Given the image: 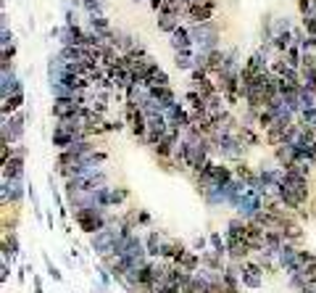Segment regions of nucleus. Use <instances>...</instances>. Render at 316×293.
<instances>
[{
  "label": "nucleus",
  "instance_id": "58836bf2",
  "mask_svg": "<svg viewBox=\"0 0 316 293\" xmlns=\"http://www.w3.org/2000/svg\"><path fill=\"white\" fill-rule=\"evenodd\" d=\"M298 95H300V106H303V109H313V106H316V95H313L311 90L300 87V92H298Z\"/></svg>",
  "mask_w": 316,
  "mask_h": 293
},
{
  "label": "nucleus",
  "instance_id": "5701e85b",
  "mask_svg": "<svg viewBox=\"0 0 316 293\" xmlns=\"http://www.w3.org/2000/svg\"><path fill=\"white\" fill-rule=\"evenodd\" d=\"M237 137H240V140L248 145V148H256V145H261V130L258 127H248V125H240L237 127V132H234Z\"/></svg>",
  "mask_w": 316,
  "mask_h": 293
},
{
  "label": "nucleus",
  "instance_id": "4c0bfd02",
  "mask_svg": "<svg viewBox=\"0 0 316 293\" xmlns=\"http://www.w3.org/2000/svg\"><path fill=\"white\" fill-rule=\"evenodd\" d=\"M287 277H290V288H293V290H303V288L308 285L306 272H295V275H287Z\"/></svg>",
  "mask_w": 316,
  "mask_h": 293
},
{
  "label": "nucleus",
  "instance_id": "a19ab883",
  "mask_svg": "<svg viewBox=\"0 0 316 293\" xmlns=\"http://www.w3.org/2000/svg\"><path fill=\"white\" fill-rule=\"evenodd\" d=\"M293 40H295V45H298V48H303V45H306V40H308L306 29L300 27V24H295V27H293Z\"/></svg>",
  "mask_w": 316,
  "mask_h": 293
},
{
  "label": "nucleus",
  "instance_id": "5fc2aeb1",
  "mask_svg": "<svg viewBox=\"0 0 316 293\" xmlns=\"http://www.w3.org/2000/svg\"><path fill=\"white\" fill-rule=\"evenodd\" d=\"M50 37H58L61 40V27H50Z\"/></svg>",
  "mask_w": 316,
  "mask_h": 293
},
{
  "label": "nucleus",
  "instance_id": "37998d69",
  "mask_svg": "<svg viewBox=\"0 0 316 293\" xmlns=\"http://www.w3.org/2000/svg\"><path fill=\"white\" fill-rule=\"evenodd\" d=\"M45 267H47V275H50L56 283H63V275H61V270H58V267H53V261L47 259V256H45Z\"/></svg>",
  "mask_w": 316,
  "mask_h": 293
},
{
  "label": "nucleus",
  "instance_id": "7c9ffc66",
  "mask_svg": "<svg viewBox=\"0 0 316 293\" xmlns=\"http://www.w3.org/2000/svg\"><path fill=\"white\" fill-rule=\"evenodd\" d=\"M208 249L216 251V254H221V256H227V235H221V233H216V230H211V233H208Z\"/></svg>",
  "mask_w": 316,
  "mask_h": 293
},
{
  "label": "nucleus",
  "instance_id": "864d4df0",
  "mask_svg": "<svg viewBox=\"0 0 316 293\" xmlns=\"http://www.w3.org/2000/svg\"><path fill=\"white\" fill-rule=\"evenodd\" d=\"M32 283H35V293H45L42 290V280H40V277L35 275V277H32Z\"/></svg>",
  "mask_w": 316,
  "mask_h": 293
},
{
  "label": "nucleus",
  "instance_id": "4be33fe9",
  "mask_svg": "<svg viewBox=\"0 0 316 293\" xmlns=\"http://www.w3.org/2000/svg\"><path fill=\"white\" fill-rule=\"evenodd\" d=\"M200 261H203L205 270H214V272H224L227 270V256H221V254H216L211 249L200 254Z\"/></svg>",
  "mask_w": 316,
  "mask_h": 293
},
{
  "label": "nucleus",
  "instance_id": "72a5a7b5",
  "mask_svg": "<svg viewBox=\"0 0 316 293\" xmlns=\"http://www.w3.org/2000/svg\"><path fill=\"white\" fill-rule=\"evenodd\" d=\"M126 198H129V190H126L124 185H116V188L111 185V209H119Z\"/></svg>",
  "mask_w": 316,
  "mask_h": 293
},
{
  "label": "nucleus",
  "instance_id": "9d476101",
  "mask_svg": "<svg viewBox=\"0 0 316 293\" xmlns=\"http://www.w3.org/2000/svg\"><path fill=\"white\" fill-rule=\"evenodd\" d=\"M216 8L219 3H193L185 8V24H205V21H214L216 16Z\"/></svg>",
  "mask_w": 316,
  "mask_h": 293
},
{
  "label": "nucleus",
  "instance_id": "4468645a",
  "mask_svg": "<svg viewBox=\"0 0 316 293\" xmlns=\"http://www.w3.org/2000/svg\"><path fill=\"white\" fill-rule=\"evenodd\" d=\"M208 175H211L214 185H229L234 180V169L227 161H211L208 164Z\"/></svg>",
  "mask_w": 316,
  "mask_h": 293
},
{
  "label": "nucleus",
  "instance_id": "bb28decb",
  "mask_svg": "<svg viewBox=\"0 0 316 293\" xmlns=\"http://www.w3.org/2000/svg\"><path fill=\"white\" fill-rule=\"evenodd\" d=\"M205 71H208V77H219L224 71V48H216L208 53V66H205Z\"/></svg>",
  "mask_w": 316,
  "mask_h": 293
},
{
  "label": "nucleus",
  "instance_id": "f03ea898",
  "mask_svg": "<svg viewBox=\"0 0 316 293\" xmlns=\"http://www.w3.org/2000/svg\"><path fill=\"white\" fill-rule=\"evenodd\" d=\"M190 37H193V45L195 51H203V53H211L216 48H221V27L219 21H205V24H190Z\"/></svg>",
  "mask_w": 316,
  "mask_h": 293
},
{
  "label": "nucleus",
  "instance_id": "dca6fc26",
  "mask_svg": "<svg viewBox=\"0 0 316 293\" xmlns=\"http://www.w3.org/2000/svg\"><path fill=\"white\" fill-rule=\"evenodd\" d=\"M0 95L3 98H11V95H19V92H24V82L19 80V74L16 71H8V74H0Z\"/></svg>",
  "mask_w": 316,
  "mask_h": 293
},
{
  "label": "nucleus",
  "instance_id": "603ef678",
  "mask_svg": "<svg viewBox=\"0 0 316 293\" xmlns=\"http://www.w3.org/2000/svg\"><path fill=\"white\" fill-rule=\"evenodd\" d=\"M148 6H150V11H153V13H161L164 0H148Z\"/></svg>",
  "mask_w": 316,
  "mask_h": 293
},
{
  "label": "nucleus",
  "instance_id": "6ab92c4d",
  "mask_svg": "<svg viewBox=\"0 0 316 293\" xmlns=\"http://www.w3.org/2000/svg\"><path fill=\"white\" fill-rule=\"evenodd\" d=\"M150 95H153V101L164 109V114L171 109L174 103L179 101V98H177V92H174V87H150Z\"/></svg>",
  "mask_w": 316,
  "mask_h": 293
},
{
  "label": "nucleus",
  "instance_id": "09e8293b",
  "mask_svg": "<svg viewBox=\"0 0 316 293\" xmlns=\"http://www.w3.org/2000/svg\"><path fill=\"white\" fill-rule=\"evenodd\" d=\"M137 222H140V227H148V225H150V214L142 211V209H137Z\"/></svg>",
  "mask_w": 316,
  "mask_h": 293
},
{
  "label": "nucleus",
  "instance_id": "f8f14e48",
  "mask_svg": "<svg viewBox=\"0 0 316 293\" xmlns=\"http://www.w3.org/2000/svg\"><path fill=\"white\" fill-rule=\"evenodd\" d=\"M66 58H63L61 53H50L47 56V87L50 85H58L63 77H66Z\"/></svg>",
  "mask_w": 316,
  "mask_h": 293
},
{
  "label": "nucleus",
  "instance_id": "f704fd0d",
  "mask_svg": "<svg viewBox=\"0 0 316 293\" xmlns=\"http://www.w3.org/2000/svg\"><path fill=\"white\" fill-rule=\"evenodd\" d=\"M82 11H85V16H90V13L106 16V3L103 0H82Z\"/></svg>",
  "mask_w": 316,
  "mask_h": 293
},
{
  "label": "nucleus",
  "instance_id": "1a4fd4ad",
  "mask_svg": "<svg viewBox=\"0 0 316 293\" xmlns=\"http://www.w3.org/2000/svg\"><path fill=\"white\" fill-rule=\"evenodd\" d=\"M277 264L282 272H287V275H295V272H303V267H300V249L293 243H284L279 254H277Z\"/></svg>",
  "mask_w": 316,
  "mask_h": 293
},
{
  "label": "nucleus",
  "instance_id": "f257e3e1",
  "mask_svg": "<svg viewBox=\"0 0 316 293\" xmlns=\"http://www.w3.org/2000/svg\"><path fill=\"white\" fill-rule=\"evenodd\" d=\"M211 153H214V159L219 161H245V153H248V145L237 137L234 132L232 135H219V132H211Z\"/></svg>",
  "mask_w": 316,
  "mask_h": 293
},
{
  "label": "nucleus",
  "instance_id": "c85d7f7f",
  "mask_svg": "<svg viewBox=\"0 0 316 293\" xmlns=\"http://www.w3.org/2000/svg\"><path fill=\"white\" fill-rule=\"evenodd\" d=\"M284 137H287V130H282V127H269L266 132H264V140H266V145H272V148H279V145H284Z\"/></svg>",
  "mask_w": 316,
  "mask_h": 293
},
{
  "label": "nucleus",
  "instance_id": "c9c22d12",
  "mask_svg": "<svg viewBox=\"0 0 316 293\" xmlns=\"http://www.w3.org/2000/svg\"><path fill=\"white\" fill-rule=\"evenodd\" d=\"M293 19L287 16V13H277L274 16V35H282V32H293Z\"/></svg>",
  "mask_w": 316,
  "mask_h": 293
},
{
  "label": "nucleus",
  "instance_id": "8fccbe9b",
  "mask_svg": "<svg viewBox=\"0 0 316 293\" xmlns=\"http://www.w3.org/2000/svg\"><path fill=\"white\" fill-rule=\"evenodd\" d=\"M13 156H16V159H27V145H24V143L13 145Z\"/></svg>",
  "mask_w": 316,
  "mask_h": 293
},
{
  "label": "nucleus",
  "instance_id": "2eb2a0df",
  "mask_svg": "<svg viewBox=\"0 0 316 293\" xmlns=\"http://www.w3.org/2000/svg\"><path fill=\"white\" fill-rule=\"evenodd\" d=\"M182 24H185V16H179V13H158V19H155L158 32H164L166 37L177 32Z\"/></svg>",
  "mask_w": 316,
  "mask_h": 293
},
{
  "label": "nucleus",
  "instance_id": "de8ad7c7",
  "mask_svg": "<svg viewBox=\"0 0 316 293\" xmlns=\"http://www.w3.org/2000/svg\"><path fill=\"white\" fill-rule=\"evenodd\" d=\"M98 280H103L106 285H111V280H114V275H111L106 267H98Z\"/></svg>",
  "mask_w": 316,
  "mask_h": 293
},
{
  "label": "nucleus",
  "instance_id": "aec40b11",
  "mask_svg": "<svg viewBox=\"0 0 316 293\" xmlns=\"http://www.w3.org/2000/svg\"><path fill=\"white\" fill-rule=\"evenodd\" d=\"M164 233L161 230H150L145 235V249H148V259H161V249H164Z\"/></svg>",
  "mask_w": 316,
  "mask_h": 293
},
{
  "label": "nucleus",
  "instance_id": "412c9836",
  "mask_svg": "<svg viewBox=\"0 0 316 293\" xmlns=\"http://www.w3.org/2000/svg\"><path fill=\"white\" fill-rule=\"evenodd\" d=\"M182 272H190V275H195L200 267H203V261H200V254L198 251H185L177 261H174Z\"/></svg>",
  "mask_w": 316,
  "mask_h": 293
},
{
  "label": "nucleus",
  "instance_id": "7ed1b4c3",
  "mask_svg": "<svg viewBox=\"0 0 316 293\" xmlns=\"http://www.w3.org/2000/svg\"><path fill=\"white\" fill-rule=\"evenodd\" d=\"M74 222L79 225V230L87 235H95L98 230L108 227V219H111V211L108 209H100V206H90V209H79L71 214Z\"/></svg>",
  "mask_w": 316,
  "mask_h": 293
},
{
  "label": "nucleus",
  "instance_id": "b1692460",
  "mask_svg": "<svg viewBox=\"0 0 316 293\" xmlns=\"http://www.w3.org/2000/svg\"><path fill=\"white\" fill-rule=\"evenodd\" d=\"M24 109V92H19V95H11V98H3V103H0V114H3V119L19 114Z\"/></svg>",
  "mask_w": 316,
  "mask_h": 293
},
{
  "label": "nucleus",
  "instance_id": "f3484780",
  "mask_svg": "<svg viewBox=\"0 0 316 293\" xmlns=\"http://www.w3.org/2000/svg\"><path fill=\"white\" fill-rule=\"evenodd\" d=\"M298 159H300V153H298V148L290 145V143H284V145L274 148V161H277V166H282V169L293 166Z\"/></svg>",
  "mask_w": 316,
  "mask_h": 293
},
{
  "label": "nucleus",
  "instance_id": "79ce46f5",
  "mask_svg": "<svg viewBox=\"0 0 316 293\" xmlns=\"http://www.w3.org/2000/svg\"><path fill=\"white\" fill-rule=\"evenodd\" d=\"M11 45H16V37L11 29H0V48H11Z\"/></svg>",
  "mask_w": 316,
  "mask_h": 293
},
{
  "label": "nucleus",
  "instance_id": "4d7b16f0",
  "mask_svg": "<svg viewBox=\"0 0 316 293\" xmlns=\"http://www.w3.org/2000/svg\"><path fill=\"white\" fill-rule=\"evenodd\" d=\"M187 3L193 6V3H219V0H187Z\"/></svg>",
  "mask_w": 316,
  "mask_h": 293
},
{
  "label": "nucleus",
  "instance_id": "a211bd4d",
  "mask_svg": "<svg viewBox=\"0 0 316 293\" xmlns=\"http://www.w3.org/2000/svg\"><path fill=\"white\" fill-rule=\"evenodd\" d=\"M200 198L205 201V206L208 209H216V206H224L227 204V185H214V188L203 190Z\"/></svg>",
  "mask_w": 316,
  "mask_h": 293
},
{
  "label": "nucleus",
  "instance_id": "a18cd8bd",
  "mask_svg": "<svg viewBox=\"0 0 316 293\" xmlns=\"http://www.w3.org/2000/svg\"><path fill=\"white\" fill-rule=\"evenodd\" d=\"M208 66V53H203V51H195V69H203Z\"/></svg>",
  "mask_w": 316,
  "mask_h": 293
},
{
  "label": "nucleus",
  "instance_id": "ea45409f",
  "mask_svg": "<svg viewBox=\"0 0 316 293\" xmlns=\"http://www.w3.org/2000/svg\"><path fill=\"white\" fill-rule=\"evenodd\" d=\"M300 27L306 29L308 37H316V16H300Z\"/></svg>",
  "mask_w": 316,
  "mask_h": 293
},
{
  "label": "nucleus",
  "instance_id": "3c124183",
  "mask_svg": "<svg viewBox=\"0 0 316 293\" xmlns=\"http://www.w3.org/2000/svg\"><path fill=\"white\" fill-rule=\"evenodd\" d=\"M106 290H108V285L103 280H92V293H106Z\"/></svg>",
  "mask_w": 316,
  "mask_h": 293
},
{
  "label": "nucleus",
  "instance_id": "e433bc0d",
  "mask_svg": "<svg viewBox=\"0 0 316 293\" xmlns=\"http://www.w3.org/2000/svg\"><path fill=\"white\" fill-rule=\"evenodd\" d=\"M282 58L287 61V64H290L293 69H300V66H303V51H300L298 45H293V48H290L287 53H284Z\"/></svg>",
  "mask_w": 316,
  "mask_h": 293
},
{
  "label": "nucleus",
  "instance_id": "9b49d317",
  "mask_svg": "<svg viewBox=\"0 0 316 293\" xmlns=\"http://www.w3.org/2000/svg\"><path fill=\"white\" fill-rule=\"evenodd\" d=\"M240 283L243 288H250V290H258L264 285V270L258 267L256 259H248L245 264H240Z\"/></svg>",
  "mask_w": 316,
  "mask_h": 293
},
{
  "label": "nucleus",
  "instance_id": "ddd939ff",
  "mask_svg": "<svg viewBox=\"0 0 316 293\" xmlns=\"http://www.w3.org/2000/svg\"><path fill=\"white\" fill-rule=\"evenodd\" d=\"M169 48L174 53H179V51H195L193 37H190V24H182L174 35H169Z\"/></svg>",
  "mask_w": 316,
  "mask_h": 293
},
{
  "label": "nucleus",
  "instance_id": "39448f33",
  "mask_svg": "<svg viewBox=\"0 0 316 293\" xmlns=\"http://www.w3.org/2000/svg\"><path fill=\"white\" fill-rule=\"evenodd\" d=\"M119 230H114V227H103V230H98L95 235H90V249H92V254L98 256V259H106V256H111L114 254V246H116V240H119Z\"/></svg>",
  "mask_w": 316,
  "mask_h": 293
},
{
  "label": "nucleus",
  "instance_id": "c756f323",
  "mask_svg": "<svg viewBox=\"0 0 316 293\" xmlns=\"http://www.w3.org/2000/svg\"><path fill=\"white\" fill-rule=\"evenodd\" d=\"M145 87H148V90H150V87H171V80H169V74H166L161 66H155V69L150 71V77H148Z\"/></svg>",
  "mask_w": 316,
  "mask_h": 293
},
{
  "label": "nucleus",
  "instance_id": "c03bdc74",
  "mask_svg": "<svg viewBox=\"0 0 316 293\" xmlns=\"http://www.w3.org/2000/svg\"><path fill=\"white\" fill-rule=\"evenodd\" d=\"M193 251H198V254L208 251V235H198V238L193 240Z\"/></svg>",
  "mask_w": 316,
  "mask_h": 293
},
{
  "label": "nucleus",
  "instance_id": "6e6552de",
  "mask_svg": "<svg viewBox=\"0 0 316 293\" xmlns=\"http://www.w3.org/2000/svg\"><path fill=\"white\" fill-rule=\"evenodd\" d=\"M264 206H266L264 198H261L256 190H250V188H248V193L243 196V201L234 206V211H237V217H240V219L253 222V219H256V214H258V211H264Z\"/></svg>",
  "mask_w": 316,
  "mask_h": 293
},
{
  "label": "nucleus",
  "instance_id": "20e7f679",
  "mask_svg": "<svg viewBox=\"0 0 316 293\" xmlns=\"http://www.w3.org/2000/svg\"><path fill=\"white\" fill-rule=\"evenodd\" d=\"M29 119H32L29 111H19V114L3 119V127H0V132H3V145H19L21 143Z\"/></svg>",
  "mask_w": 316,
  "mask_h": 293
},
{
  "label": "nucleus",
  "instance_id": "2f4dec72",
  "mask_svg": "<svg viewBox=\"0 0 316 293\" xmlns=\"http://www.w3.org/2000/svg\"><path fill=\"white\" fill-rule=\"evenodd\" d=\"M74 140H76L74 135H69V132H61V130H53V137H50L53 148H58V151H66V148H69Z\"/></svg>",
  "mask_w": 316,
  "mask_h": 293
},
{
  "label": "nucleus",
  "instance_id": "a878e982",
  "mask_svg": "<svg viewBox=\"0 0 316 293\" xmlns=\"http://www.w3.org/2000/svg\"><path fill=\"white\" fill-rule=\"evenodd\" d=\"M0 251H3L0 259H6V261H13L19 256V238H16V233H3V249Z\"/></svg>",
  "mask_w": 316,
  "mask_h": 293
},
{
  "label": "nucleus",
  "instance_id": "473e14b6",
  "mask_svg": "<svg viewBox=\"0 0 316 293\" xmlns=\"http://www.w3.org/2000/svg\"><path fill=\"white\" fill-rule=\"evenodd\" d=\"M300 51H303V66H316V37H308Z\"/></svg>",
  "mask_w": 316,
  "mask_h": 293
},
{
  "label": "nucleus",
  "instance_id": "0eeeda50",
  "mask_svg": "<svg viewBox=\"0 0 316 293\" xmlns=\"http://www.w3.org/2000/svg\"><path fill=\"white\" fill-rule=\"evenodd\" d=\"M24 196H29V188L24 185V180H3V188H0V201H3V209L19 206L24 201Z\"/></svg>",
  "mask_w": 316,
  "mask_h": 293
},
{
  "label": "nucleus",
  "instance_id": "393cba45",
  "mask_svg": "<svg viewBox=\"0 0 316 293\" xmlns=\"http://www.w3.org/2000/svg\"><path fill=\"white\" fill-rule=\"evenodd\" d=\"M3 180H24V159L11 156L3 164Z\"/></svg>",
  "mask_w": 316,
  "mask_h": 293
},
{
  "label": "nucleus",
  "instance_id": "423d86ee",
  "mask_svg": "<svg viewBox=\"0 0 316 293\" xmlns=\"http://www.w3.org/2000/svg\"><path fill=\"white\" fill-rule=\"evenodd\" d=\"M124 121H126V130H129L140 143H145L148 137V116L142 109H137V106H126L124 103Z\"/></svg>",
  "mask_w": 316,
  "mask_h": 293
},
{
  "label": "nucleus",
  "instance_id": "cd10ccee",
  "mask_svg": "<svg viewBox=\"0 0 316 293\" xmlns=\"http://www.w3.org/2000/svg\"><path fill=\"white\" fill-rule=\"evenodd\" d=\"M174 66L179 71H193L195 69V51H179L174 53Z\"/></svg>",
  "mask_w": 316,
  "mask_h": 293
},
{
  "label": "nucleus",
  "instance_id": "49530a36",
  "mask_svg": "<svg viewBox=\"0 0 316 293\" xmlns=\"http://www.w3.org/2000/svg\"><path fill=\"white\" fill-rule=\"evenodd\" d=\"M8 275H11V261L0 259V280H3V283H8Z\"/></svg>",
  "mask_w": 316,
  "mask_h": 293
},
{
  "label": "nucleus",
  "instance_id": "6e6d98bb",
  "mask_svg": "<svg viewBox=\"0 0 316 293\" xmlns=\"http://www.w3.org/2000/svg\"><path fill=\"white\" fill-rule=\"evenodd\" d=\"M69 6H71L74 11H79V8H82V0H69Z\"/></svg>",
  "mask_w": 316,
  "mask_h": 293
}]
</instances>
